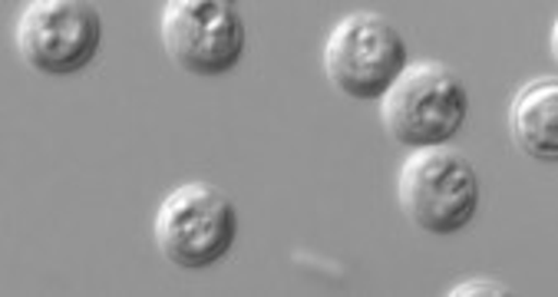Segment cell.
Segmentation results:
<instances>
[{
	"label": "cell",
	"instance_id": "obj_6",
	"mask_svg": "<svg viewBox=\"0 0 558 297\" xmlns=\"http://www.w3.org/2000/svg\"><path fill=\"white\" fill-rule=\"evenodd\" d=\"M162 47L192 76H221L245 53V21L218 0H172L162 11Z\"/></svg>",
	"mask_w": 558,
	"mask_h": 297
},
{
	"label": "cell",
	"instance_id": "obj_1",
	"mask_svg": "<svg viewBox=\"0 0 558 297\" xmlns=\"http://www.w3.org/2000/svg\"><path fill=\"white\" fill-rule=\"evenodd\" d=\"M387 133L407 149H433L450 143L470 116L466 83L436 60H420L380 99Z\"/></svg>",
	"mask_w": 558,
	"mask_h": 297
},
{
	"label": "cell",
	"instance_id": "obj_8",
	"mask_svg": "<svg viewBox=\"0 0 558 297\" xmlns=\"http://www.w3.org/2000/svg\"><path fill=\"white\" fill-rule=\"evenodd\" d=\"M450 294L453 297H509L512 290L499 281H489V277H470V281L457 284Z\"/></svg>",
	"mask_w": 558,
	"mask_h": 297
},
{
	"label": "cell",
	"instance_id": "obj_2",
	"mask_svg": "<svg viewBox=\"0 0 558 297\" xmlns=\"http://www.w3.org/2000/svg\"><path fill=\"white\" fill-rule=\"evenodd\" d=\"M403 215L429 235H457L480 212V175L453 149H416L397 182Z\"/></svg>",
	"mask_w": 558,
	"mask_h": 297
},
{
	"label": "cell",
	"instance_id": "obj_7",
	"mask_svg": "<svg viewBox=\"0 0 558 297\" xmlns=\"http://www.w3.org/2000/svg\"><path fill=\"white\" fill-rule=\"evenodd\" d=\"M509 133H512V143L525 156L538 162L558 159V83L555 76L532 79L515 92L509 107Z\"/></svg>",
	"mask_w": 558,
	"mask_h": 297
},
{
	"label": "cell",
	"instance_id": "obj_4",
	"mask_svg": "<svg viewBox=\"0 0 558 297\" xmlns=\"http://www.w3.org/2000/svg\"><path fill=\"white\" fill-rule=\"evenodd\" d=\"M410 66L400 30L380 14H348L324 47L327 79L351 99H384Z\"/></svg>",
	"mask_w": 558,
	"mask_h": 297
},
{
	"label": "cell",
	"instance_id": "obj_5",
	"mask_svg": "<svg viewBox=\"0 0 558 297\" xmlns=\"http://www.w3.org/2000/svg\"><path fill=\"white\" fill-rule=\"evenodd\" d=\"M14 44L31 70L70 76L96 60L102 21L96 8L80 0H37L17 17Z\"/></svg>",
	"mask_w": 558,
	"mask_h": 297
},
{
	"label": "cell",
	"instance_id": "obj_3",
	"mask_svg": "<svg viewBox=\"0 0 558 297\" xmlns=\"http://www.w3.org/2000/svg\"><path fill=\"white\" fill-rule=\"evenodd\" d=\"M239 235V215L232 198L208 185L189 182L166 195L156 215V245L175 268L198 271L221 261Z\"/></svg>",
	"mask_w": 558,
	"mask_h": 297
}]
</instances>
